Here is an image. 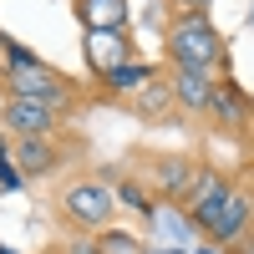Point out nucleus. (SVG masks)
I'll list each match as a JSON object with an SVG mask.
<instances>
[{
  "instance_id": "20e7f679",
  "label": "nucleus",
  "mask_w": 254,
  "mask_h": 254,
  "mask_svg": "<svg viewBox=\"0 0 254 254\" xmlns=\"http://www.w3.org/2000/svg\"><path fill=\"white\" fill-rule=\"evenodd\" d=\"M163 66L229 76V41L208 20V10H173L163 20Z\"/></svg>"
},
{
  "instance_id": "0eeeda50",
  "label": "nucleus",
  "mask_w": 254,
  "mask_h": 254,
  "mask_svg": "<svg viewBox=\"0 0 254 254\" xmlns=\"http://www.w3.org/2000/svg\"><path fill=\"white\" fill-rule=\"evenodd\" d=\"M122 107L132 112L137 122H147V127H173V122H183L178 102H173V81H168V66H163V61L153 66V76H147L142 87H132V92H127V102H122Z\"/></svg>"
},
{
  "instance_id": "f03ea898",
  "label": "nucleus",
  "mask_w": 254,
  "mask_h": 254,
  "mask_svg": "<svg viewBox=\"0 0 254 254\" xmlns=\"http://www.w3.org/2000/svg\"><path fill=\"white\" fill-rule=\"evenodd\" d=\"M51 219H56L61 234H81V239H97L102 229H112V219H117L112 168H87V173H71V178L51 193Z\"/></svg>"
},
{
  "instance_id": "a211bd4d",
  "label": "nucleus",
  "mask_w": 254,
  "mask_h": 254,
  "mask_svg": "<svg viewBox=\"0 0 254 254\" xmlns=\"http://www.w3.org/2000/svg\"><path fill=\"white\" fill-rule=\"evenodd\" d=\"M71 5H76V0H71Z\"/></svg>"
},
{
  "instance_id": "f8f14e48",
  "label": "nucleus",
  "mask_w": 254,
  "mask_h": 254,
  "mask_svg": "<svg viewBox=\"0 0 254 254\" xmlns=\"http://www.w3.org/2000/svg\"><path fill=\"white\" fill-rule=\"evenodd\" d=\"M76 26L87 36H102V31H127V0H76Z\"/></svg>"
},
{
  "instance_id": "9b49d317",
  "label": "nucleus",
  "mask_w": 254,
  "mask_h": 254,
  "mask_svg": "<svg viewBox=\"0 0 254 254\" xmlns=\"http://www.w3.org/2000/svg\"><path fill=\"white\" fill-rule=\"evenodd\" d=\"M168 81H173V102H178L183 122H208V107H214V92H219L224 76H203V71L168 66Z\"/></svg>"
},
{
  "instance_id": "7ed1b4c3",
  "label": "nucleus",
  "mask_w": 254,
  "mask_h": 254,
  "mask_svg": "<svg viewBox=\"0 0 254 254\" xmlns=\"http://www.w3.org/2000/svg\"><path fill=\"white\" fill-rule=\"evenodd\" d=\"M122 168L158 198V208L188 214V198H193V188H198L203 158L188 153V147H132Z\"/></svg>"
},
{
  "instance_id": "4468645a",
  "label": "nucleus",
  "mask_w": 254,
  "mask_h": 254,
  "mask_svg": "<svg viewBox=\"0 0 254 254\" xmlns=\"http://www.w3.org/2000/svg\"><path fill=\"white\" fill-rule=\"evenodd\" d=\"M97 249H102V254H147V244L132 234V229H122V224L102 229V234H97Z\"/></svg>"
},
{
  "instance_id": "1a4fd4ad",
  "label": "nucleus",
  "mask_w": 254,
  "mask_h": 254,
  "mask_svg": "<svg viewBox=\"0 0 254 254\" xmlns=\"http://www.w3.org/2000/svg\"><path fill=\"white\" fill-rule=\"evenodd\" d=\"M87 61H92V81H112L117 71L137 66V46H132V31H102L87 36Z\"/></svg>"
},
{
  "instance_id": "f257e3e1",
  "label": "nucleus",
  "mask_w": 254,
  "mask_h": 254,
  "mask_svg": "<svg viewBox=\"0 0 254 254\" xmlns=\"http://www.w3.org/2000/svg\"><path fill=\"white\" fill-rule=\"evenodd\" d=\"M0 97L41 102V107H51L66 122H76L87 107H97V102H107V92H102L97 81L66 76L61 66H51V61H41L36 51H20V46H10V56L0 61Z\"/></svg>"
},
{
  "instance_id": "6e6552de",
  "label": "nucleus",
  "mask_w": 254,
  "mask_h": 254,
  "mask_svg": "<svg viewBox=\"0 0 254 254\" xmlns=\"http://www.w3.org/2000/svg\"><path fill=\"white\" fill-rule=\"evenodd\" d=\"M61 127H71L66 117H56L51 107L26 97H0V132L5 137H56Z\"/></svg>"
},
{
  "instance_id": "f3484780",
  "label": "nucleus",
  "mask_w": 254,
  "mask_h": 254,
  "mask_svg": "<svg viewBox=\"0 0 254 254\" xmlns=\"http://www.w3.org/2000/svg\"><path fill=\"white\" fill-rule=\"evenodd\" d=\"M234 254H254V234H249V239H244V244H239Z\"/></svg>"
},
{
  "instance_id": "ddd939ff",
  "label": "nucleus",
  "mask_w": 254,
  "mask_h": 254,
  "mask_svg": "<svg viewBox=\"0 0 254 254\" xmlns=\"http://www.w3.org/2000/svg\"><path fill=\"white\" fill-rule=\"evenodd\" d=\"M229 183H234V173H224L219 163H208V158H203V173H198V188H193V198H188V214H183V219L193 224L198 214H208V208H214V203L229 193Z\"/></svg>"
},
{
  "instance_id": "9d476101",
  "label": "nucleus",
  "mask_w": 254,
  "mask_h": 254,
  "mask_svg": "<svg viewBox=\"0 0 254 254\" xmlns=\"http://www.w3.org/2000/svg\"><path fill=\"white\" fill-rule=\"evenodd\" d=\"M249 122H254V102H249V92L239 87L234 76H224L219 92H214V107H208V127H219V132L249 142Z\"/></svg>"
},
{
  "instance_id": "423d86ee",
  "label": "nucleus",
  "mask_w": 254,
  "mask_h": 254,
  "mask_svg": "<svg viewBox=\"0 0 254 254\" xmlns=\"http://www.w3.org/2000/svg\"><path fill=\"white\" fill-rule=\"evenodd\" d=\"M81 158H87V132L76 127H61L56 137H10V163L26 183H46Z\"/></svg>"
},
{
  "instance_id": "dca6fc26",
  "label": "nucleus",
  "mask_w": 254,
  "mask_h": 254,
  "mask_svg": "<svg viewBox=\"0 0 254 254\" xmlns=\"http://www.w3.org/2000/svg\"><path fill=\"white\" fill-rule=\"evenodd\" d=\"M36 254H71V249H66V239H56V244H46V249H36Z\"/></svg>"
},
{
  "instance_id": "2eb2a0df",
  "label": "nucleus",
  "mask_w": 254,
  "mask_h": 254,
  "mask_svg": "<svg viewBox=\"0 0 254 254\" xmlns=\"http://www.w3.org/2000/svg\"><path fill=\"white\" fill-rule=\"evenodd\" d=\"M173 10H208V0H168Z\"/></svg>"
},
{
  "instance_id": "39448f33",
  "label": "nucleus",
  "mask_w": 254,
  "mask_h": 254,
  "mask_svg": "<svg viewBox=\"0 0 254 254\" xmlns=\"http://www.w3.org/2000/svg\"><path fill=\"white\" fill-rule=\"evenodd\" d=\"M193 229H198L203 244H214V249H224V254H234V249L254 234V168L234 173L229 193L208 208V214H198Z\"/></svg>"
}]
</instances>
